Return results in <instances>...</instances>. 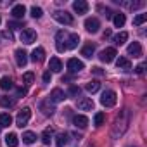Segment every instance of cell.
<instances>
[{"mask_svg": "<svg viewBox=\"0 0 147 147\" xmlns=\"http://www.w3.org/2000/svg\"><path fill=\"white\" fill-rule=\"evenodd\" d=\"M35 140H36V135H35L33 131H24V133H23V142H24V144L30 145V144H33Z\"/></svg>", "mask_w": 147, "mask_h": 147, "instance_id": "d4e9b609", "label": "cell"}, {"mask_svg": "<svg viewBox=\"0 0 147 147\" xmlns=\"http://www.w3.org/2000/svg\"><path fill=\"white\" fill-rule=\"evenodd\" d=\"M69 95H73V97H75V95H80V88H78V87H71V88H69Z\"/></svg>", "mask_w": 147, "mask_h": 147, "instance_id": "e575fe53", "label": "cell"}, {"mask_svg": "<svg viewBox=\"0 0 147 147\" xmlns=\"http://www.w3.org/2000/svg\"><path fill=\"white\" fill-rule=\"evenodd\" d=\"M104 119H106L104 113H97V114H95V118H94V125H95V126H100V125L104 123Z\"/></svg>", "mask_w": 147, "mask_h": 147, "instance_id": "1f68e13d", "label": "cell"}, {"mask_svg": "<svg viewBox=\"0 0 147 147\" xmlns=\"http://www.w3.org/2000/svg\"><path fill=\"white\" fill-rule=\"evenodd\" d=\"M50 82V71H45L43 73V83H49Z\"/></svg>", "mask_w": 147, "mask_h": 147, "instance_id": "74e56055", "label": "cell"}, {"mask_svg": "<svg viewBox=\"0 0 147 147\" xmlns=\"http://www.w3.org/2000/svg\"><path fill=\"white\" fill-rule=\"evenodd\" d=\"M12 125V116L7 113H0V126H11Z\"/></svg>", "mask_w": 147, "mask_h": 147, "instance_id": "ffe728a7", "label": "cell"}, {"mask_svg": "<svg viewBox=\"0 0 147 147\" xmlns=\"http://www.w3.org/2000/svg\"><path fill=\"white\" fill-rule=\"evenodd\" d=\"M12 87H14V83H12V80L9 76H2V78H0V88H2V90H11Z\"/></svg>", "mask_w": 147, "mask_h": 147, "instance_id": "d6986e66", "label": "cell"}, {"mask_svg": "<svg viewBox=\"0 0 147 147\" xmlns=\"http://www.w3.org/2000/svg\"><path fill=\"white\" fill-rule=\"evenodd\" d=\"M126 50H128V55H133V57H140V55H142V45H140L138 42L130 43Z\"/></svg>", "mask_w": 147, "mask_h": 147, "instance_id": "30bf717a", "label": "cell"}, {"mask_svg": "<svg viewBox=\"0 0 147 147\" xmlns=\"http://www.w3.org/2000/svg\"><path fill=\"white\" fill-rule=\"evenodd\" d=\"M14 104H16V100L11 97H0V106L2 107H12Z\"/></svg>", "mask_w": 147, "mask_h": 147, "instance_id": "4316f807", "label": "cell"}, {"mask_svg": "<svg viewBox=\"0 0 147 147\" xmlns=\"http://www.w3.org/2000/svg\"><path fill=\"white\" fill-rule=\"evenodd\" d=\"M18 94H19V95H26V94H28V90H26L24 87H19V88H18Z\"/></svg>", "mask_w": 147, "mask_h": 147, "instance_id": "ab89813d", "label": "cell"}, {"mask_svg": "<svg viewBox=\"0 0 147 147\" xmlns=\"http://www.w3.org/2000/svg\"><path fill=\"white\" fill-rule=\"evenodd\" d=\"M145 21H147V14H138V16H135L133 24H135V26H140V24H144Z\"/></svg>", "mask_w": 147, "mask_h": 147, "instance_id": "f1b7e54d", "label": "cell"}, {"mask_svg": "<svg viewBox=\"0 0 147 147\" xmlns=\"http://www.w3.org/2000/svg\"><path fill=\"white\" fill-rule=\"evenodd\" d=\"M116 100H118V97H116V92L114 90H106L102 94V97H100V104L104 107H113L116 104Z\"/></svg>", "mask_w": 147, "mask_h": 147, "instance_id": "6da1fadb", "label": "cell"}, {"mask_svg": "<svg viewBox=\"0 0 147 147\" xmlns=\"http://www.w3.org/2000/svg\"><path fill=\"white\" fill-rule=\"evenodd\" d=\"M50 137H52V128H47L43 131V135H42V142L43 144H50V140H52Z\"/></svg>", "mask_w": 147, "mask_h": 147, "instance_id": "f546056e", "label": "cell"}, {"mask_svg": "<svg viewBox=\"0 0 147 147\" xmlns=\"http://www.w3.org/2000/svg\"><path fill=\"white\" fill-rule=\"evenodd\" d=\"M99 28H100V23H99L97 18H88V19L85 21V30H87L88 33H97Z\"/></svg>", "mask_w": 147, "mask_h": 147, "instance_id": "8992f818", "label": "cell"}, {"mask_svg": "<svg viewBox=\"0 0 147 147\" xmlns=\"http://www.w3.org/2000/svg\"><path fill=\"white\" fill-rule=\"evenodd\" d=\"M5 144H7L9 147H18V145H19L18 135H16V133H9V135L5 137Z\"/></svg>", "mask_w": 147, "mask_h": 147, "instance_id": "7402d4cb", "label": "cell"}, {"mask_svg": "<svg viewBox=\"0 0 147 147\" xmlns=\"http://www.w3.org/2000/svg\"><path fill=\"white\" fill-rule=\"evenodd\" d=\"M73 125L78 126V128H87L88 126V118L83 116V114H76L75 118H73Z\"/></svg>", "mask_w": 147, "mask_h": 147, "instance_id": "7c38bea8", "label": "cell"}, {"mask_svg": "<svg viewBox=\"0 0 147 147\" xmlns=\"http://www.w3.org/2000/svg\"><path fill=\"white\" fill-rule=\"evenodd\" d=\"M76 106H78L80 111H90V109H94V100L88 99V97H83L76 102Z\"/></svg>", "mask_w": 147, "mask_h": 147, "instance_id": "9c48e42d", "label": "cell"}, {"mask_svg": "<svg viewBox=\"0 0 147 147\" xmlns=\"http://www.w3.org/2000/svg\"><path fill=\"white\" fill-rule=\"evenodd\" d=\"M54 19L61 24H73V16L67 12V11H55L54 14Z\"/></svg>", "mask_w": 147, "mask_h": 147, "instance_id": "3957f363", "label": "cell"}, {"mask_svg": "<svg viewBox=\"0 0 147 147\" xmlns=\"http://www.w3.org/2000/svg\"><path fill=\"white\" fill-rule=\"evenodd\" d=\"M33 80H35L33 73H24V75H23V82L24 83H33Z\"/></svg>", "mask_w": 147, "mask_h": 147, "instance_id": "836d02e7", "label": "cell"}, {"mask_svg": "<svg viewBox=\"0 0 147 147\" xmlns=\"http://www.w3.org/2000/svg\"><path fill=\"white\" fill-rule=\"evenodd\" d=\"M135 71H137V75H142V73H144V64H138L135 67Z\"/></svg>", "mask_w": 147, "mask_h": 147, "instance_id": "f35d334b", "label": "cell"}, {"mask_svg": "<svg viewBox=\"0 0 147 147\" xmlns=\"http://www.w3.org/2000/svg\"><path fill=\"white\" fill-rule=\"evenodd\" d=\"M118 54H116V49L114 47H107V49H104L100 54H99V59L102 61V62H106V64H109V62H113L114 61V57H116Z\"/></svg>", "mask_w": 147, "mask_h": 147, "instance_id": "277c9868", "label": "cell"}, {"mask_svg": "<svg viewBox=\"0 0 147 147\" xmlns=\"http://www.w3.org/2000/svg\"><path fill=\"white\" fill-rule=\"evenodd\" d=\"M0 21H2V19H0Z\"/></svg>", "mask_w": 147, "mask_h": 147, "instance_id": "7bdbcfd3", "label": "cell"}, {"mask_svg": "<svg viewBox=\"0 0 147 147\" xmlns=\"http://www.w3.org/2000/svg\"><path fill=\"white\" fill-rule=\"evenodd\" d=\"M92 73H94V75H97V76H102L104 75V71L100 67H92Z\"/></svg>", "mask_w": 147, "mask_h": 147, "instance_id": "d590c367", "label": "cell"}, {"mask_svg": "<svg viewBox=\"0 0 147 147\" xmlns=\"http://www.w3.org/2000/svg\"><path fill=\"white\" fill-rule=\"evenodd\" d=\"M113 40H114V43H116V45H123V43L128 40V33H126V31H121V33H118Z\"/></svg>", "mask_w": 147, "mask_h": 147, "instance_id": "603a6c76", "label": "cell"}, {"mask_svg": "<svg viewBox=\"0 0 147 147\" xmlns=\"http://www.w3.org/2000/svg\"><path fill=\"white\" fill-rule=\"evenodd\" d=\"M31 59H33L35 62H42V61L45 59V50H43L42 47H36V49L31 52Z\"/></svg>", "mask_w": 147, "mask_h": 147, "instance_id": "2e32d148", "label": "cell"}, {"mask_svg": "<svg viewBox=\"0 0 147 147\" xmlns=\"http://www.w3.org/2000/svg\"><path fill=\"white\" fill-rule=\"evenodd\" d=\"M94 52H95V47H94L92 43H88V45H85V47L82 49V55H85V57H92Z\"/></svg>", "mask_w": 147, "mask_h": 147, "instance_id": "484cf974", "label": "cell"}, {"mask_svg": "<svg viewBox=\"0 0 147 147\" xmlns=\"http://www.w3.org/2000/svg\"><path fill=\"white\" fill-rule=\"evenodd\" d=\"M49 102H50V100H45V102H42V104H40V107H42L43 114H47V116L54 113V107H52V106H49Z\"/></svg>", "mask_w": 147, "mask_h": 147, "instance_id": "83f0119b", "label": "cell"}, {"mask_svg": "<svg viewBox=\"0 0 147 147\" xmlns=\"http://www.w3.org/2000/svg\"><path fill=\"white\" fill-rule=\"evenodd\" d=\"M2 36H4V38H9V40H12V33H11V31H4V33H2Z\"/></svg>", "mask_w": 147, "mask_h": 147, "instance_id": "60d3db41", "label": "cell"}, {"mask_svg": "<svg viewBox=\"0 0 147 147\" xmlns=\"http://www.w3.org/2000/svg\"><path fill=\"white\" fill-rule=\"evenodd\" d=\"M49 69H50L52 73H59V71L62 69V62L59 61V57H52V59H50V62H49Z\"/></svg>", "mask_w": 147, "mask_h": 147, "instance_id": "e0dca14e", "label": "cell"}, {"mask_svg": "<svg viewBox=\"0 0 147 147\" xmlns=\"http://www.w3.org/2000/svg\"><path fill=\"white\" fill-rule=\"evenodd\" d=\"M9 28H12V30H18V28H23V24H19V23H14V21H11V23H9Z\"/></svg>", "mask_w": 147, "mask_h": 147, "instance_id": "8d00e7d4", "label": "cell"}, {"mask_svg": "<svg viewBox=\"0 0 147 147\" xmlns=\"http://www.w3.org/2000/svg\"><path fill=\"white\" fill-rule=\"evenodd\" d=\"M78 43H80V36H78V33H71V35L67 36L66 49H76V47H78Z\"/></svg>", "mask_w": 147, "mask_h": 147, "instance_id": "5bb4252c", "label": "cell"}, {"mask_svg": "<svg viewBox=\"0 0 147 147\" xmlns=\"http://www.w3.org/2000/svg\"><path fill=\"white\" fill-rule=\"evenodd\" d=\"M31 16H33L35 19H40V18L43 16V11H42L40 7H36V5H33V7H31Z\"/></svg>", "mask_w": 147, "mask_h": 147, "instance_id": "4dcf8cb0", "label": "cell"}, {"mask_svg": "<svg viewBox=\"0 0 147 147\" xmlns=\"http://www.w3.org/2000/svg\"><path fill=\"white\" fill-rule=\"evenodd\" d=\"M99 88H100V83H99L97 80H92V82H88V83L85 85V90L90 92V94H95Z\"/></svg>", "mask_w": 147, "mask_h": 147, "instance_id": "44dd1931", "label": "cell"}, {"mask_svg": "<svg viewBox=\"0 0 147 147\" xmlns=\"http://www.w3.org/2000/svg\"><path fill=\"white\" fill-rule=\"evenodd\" d=\"M83 67H85V64H83L82 61L75 59V57H73V59H69V61H67V69H69L71 73H78V71H82Z\"/></svg>", "mask_w": 147, "mask_h": 147, "instance_id": "ba28073f", "label": "cell"}, {"mask_svg": "<svg viewBox=\"0 0 147 147\" xmlns=\"http://www.w3.org/2000/svg\"><path fill=\"white\" fill-rule=\"evenodd\" d=\"M14 57H16V62H18L19 67H24V66L28 64V54H26L23 49H18V50L14 52Z\"/></svg>", "mask_w": 147, "mask_h": 147, "instance_id": "52a82bcc", "label": "cell"}, {"mask_svg": "<svg viewBox=\"0 0 147 147\" xmlns=\"http://www.w3.org/2000/svg\"><path fill=\"white\" fill-rule=\"evenodd\" d=\"M73 9H75L76 14H87V11H88V4L85 2V0H76V2L73 4Z\"/></svg>", "mask_w": 147, "mask_h": 147, "instance_id": "8fae6325", "label": "cell"}, {"mask_svg": "<svg viewBox=\"0 0 147 147\" xmlns=\"http://www.w3.org/2000/svg\"><path fill=\"white\" fill-rule=\"evenodd\" d=\"M116 66H118V69H123V71H130L131 69V64H130V61L126 57H119L116 61Z\"/></svg>", "mask_w": 147, "mask_h": 147, "instance_id": "ac0fdd59", "label": "cell"}, {"mask_svg": "<svg viewBox=\"0 0 147 147\" xmlns=\"http://www.w3.org/2000/svg\"><path fill=\"white\" fill-rule=\"evenodd\" d=\"M109 36H111V30H106L104 31V38H109Z\"/></svg>", "mask_w": 147, "mask_h": 147, "instance_id": "b9f144b4", "label": "cell"}, {"mask_svg": "<svg viewBox=\"0 0 147 147\" xmlns=\"http://www.w3.org/2000/svg\"><path fill=\"white\" fill-rule=\"evenodd\" d=\"M66 99V94L61 90V88H54L52 92H50V99L49 100H52V102H61V100H64Z\"/></svg>", "mask_w": 147, "mask_h": 147, "instance_id": "4fadbf2b", "label": "cell"}, {"mask_svg": "<svg viewBox=\"0 0 147 147\" xmlns=\"http://www.w3.org/2000/svg\"><path fill=\"white\" fill-rule=\"evenodd\" d=\"M11 14L16 18V19H21L24 14H26V7L23 5V4H18V5H14L12 7V11H11Z\"/></svg>", "mask_w": 147, "mask_h": 147, "instance_id": "9a60e30c", "label": "cell"}, {"mask_svg": "<svg viewBox=\"0 0 147 147\" xmlns=\"http://www.w3.org/2000/svg\"><path fill=\"white\" fill-rule=\"evenodd\" d=\"M125 21H126V18H125V14H121V12H119V14H116V16L113 18V23H114V26H116V28H121V26L125 24Z\"/></svg>", "mask_w": 147, "mask_h": 147, "instance_id": "cb8c5ba5", "label": "cell"}, {"mask_svg": "<svg viewBox=\"0 0 147 147\" xmlns=\"http://www.w3.org/2000/svg\"><path fill=\"white\" fill-rule=\"evenodd\" d=\"M66 144H67V135H66V133L57 135V147H64Z\"/></svg>", "mask_w": 147, "mask_h": 147, "instance_id": "d6a6232c", "label": "cell"}, {"mask_svg": "<svg viewBox=\"0 0 147 147\" xmlns=\"http://www.w3.org/2000/svg\"><path fill=\"white\" fill-rule=\"evenodd\" d=\"M35 40H36V31H35V30L26 28V30H23V31H21V42H23V43L31 45Z\"/></svg>", "mask_w": 147, "mask_h": 147, "instance_id": "5b68a950", "label": "cell"}, {"mask_svg": "<svg viewBox=\"0 0 147 147\" xmlns=\"http://www.w3.org/2000/svg\"><path fill=\"white\" fill-rule=\"evenodd\" d=\"M30 118H31V109H30V107H23V109L19 111L18 118H16V125H18L19 128H23V126H26V123L30 121Z\"/></svg>", "mask_w": 147, "mask_h": 147, "instance_id": "7a4b0ae2", "label": "cell"}]
</instances>
